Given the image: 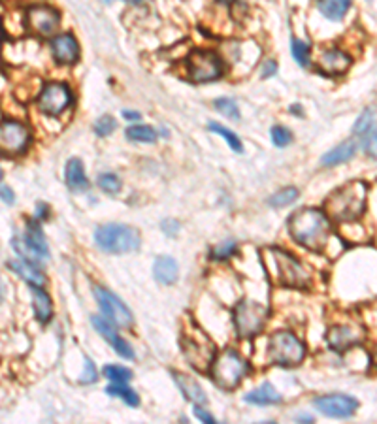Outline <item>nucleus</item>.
Listing matches in <instances>:
<instances>
[{
	"label": "nucleus",
	"mask_w": 377,
	"mask_h": 424,
	"mask_svg": "<svg viewBox=\"0 0 377 424\" xmlns=\"http://www.w3.org/2000/svg\"><path fill=\"white\" fill-rule=\"evenodd\" d=\"M289 232L292 240L300 243L302 248L309 251H323L330 238V219L320 210L304 208L291 215Z\"/></svg>",
	"instance_id": "f257e3e1"
},
{
	"label": "nucleus",
	"mask_w": 377,
	"mask_h": 424,
	"mask_svg": "<svg viewBox=\"0 0 377 424\" xmlns=\"http://www.w3.org/2000/svg\"><path fill=\"white\" fill-rule=\"evenodd\" d=\"M368 187L363 181H349L340 189H336L325 200V213L328 219L336 223H349L358 219L366 208Z\"/></svg>",
	"instance_id": "f03ea898"
},
{
	"label": "nucleus",
	"mask_w": 377,
	"mask_h": 424,
	"mask_svg": "<svg viewBox=\"0 0 377 424\" xmlns=\"http://www.w3.org/2000/svg\"><path fill=\"white\" fill-rule=\"evenodd\" d=\"M264 264H266L270 279L279 287L306 289L312 285L309 270L298 259H294L291 253H287L283 249H268Z\"/></svg>",
	"instance_id": "7ed1b4c3"
},
{
	"label": "nucleus",
	"mask_w": 377,
	"mask_h": 424,
	"mask_svg": "<svg viewBox=\"0 0 377 424\" xmlns=\"http://www.w3.org/2000/svg\"><path fill=\"white\" fill-rule=\"evenodd\" d=\"M94 241L106 253H132L140 248V232L127 225H102L94 230Z\"/></svg>",
	"instance_id": "20e7f679"
},
{
	"label": "nucleus",
	"mask_w": 377,
	"mask_h": 424,
	"mask_svg": "<svg viewBox=\"0 0 377 424\" xmlns=\"http://www.w3.org/2000/svg\"><path fill=\"white\" fill-rule=\"evenodd\" d=\"M249 372V364L234 349H227L212 362V377L217 387L234 390Z\"/></svg>",
	"instance_id": "39448f33"
},
{
	"label": "nucleus",
	"mask_w": 377,
	"mask_h": 424,
	"mask_svg": "<svg viewBox=\"0 0 377 424\" xmlns=\"http://www.w3.org/2000/svg\"><path fill=\"white\" fill-rule=\"evenodd\" d=\"M181 347L192 367H196L198 372H206L212 367V362L215 359V345L214 341L207 338V334L202 332L198 326H187L185 332L181 336Z\"/></svg>",
	"instance_id": "423d86ee"
},
{
	"label": "nucleus",
	"mask_w": 377,
	"mask_h": 424,
	"mask_svg": "<svg viewBox=\"0 0 377 424\" xmlns=\"http://www.w3.org/2000/svg\"><path fill=\"white\" fill-rule=\"evenodd\" d=\"M268 356L274 364H279V366H296L304 361L306 347L294 334L281 330V332L272 334Z\"/></svg>",
	"instance_id": "0eeeda50"
},
{
	"label": "nucleus",
	"mask_w": 377,
	"mask_h": 424,
	"mask_svg": "<svg viewBox=\"0 0 377 424\" xmlns=\"http://www.w3.org/2000/svg\"><path fill=\"white\" fill-rule=\"evenodd\" d=\"M268 310L255 300H242L234 307V326L238 336L243 339L255 338L263 332Z\"/></svg>",
	"instance_id": "6e6552de"
},
{
	"label": "nucleus",
	"mask_w": 377,
	"mask_h": 424,
	"mask_svg": "<svg viewBox=\"0 0 377 424\" xmlns=\"http://www.w3.org/2000/svg\"><path fill=\"white\" fill-rule=\"evenodd\" d=\"M187 74L194 83H210L223 76V59L214 51H192L187 59Z\"/></svg>",
	"instance_id": "1a4fd4ad"
},
{
	"label": "nucleus",
	"mask_w": 377,
	"mask_h": 424,
	"mask_svg": "<svg viewBox=\"0 0 377 424\" xmlns=\"http://www.w3.org/2000/svg\"><path fill=\"white\" fill-rule=\"evenodd\" d=\"M12 245L25 261L34 262V264L38 261H45L50 256V248H48L45 236L40 228V221H29L25 234L21 238L15 236L12 240Z\"/></svg>",
	"instance_id": "9d476101"
},
{
	"label": "nucleus",
	"mask_w": 377,
	"mask_h": 424,
	"mask_svg": "<svg viewBox=\"0 0 377 424\" xmlns=\"http://www.w3.org/2000/svg\"><path fill=\"white\" fill-rule=\"evenodd\" d=\"M30 130L21 121H0V155L17 157L27 151Z\"/></svg>",
	"instance_id": "9b49d317"
},
{
	"label": "nucleus",
	"mask_w": 377,
	"mask_h": 424,
	"mask_svg": "<svg viewBox=\"0 0 377 424\" xmlns=\"http://www.w3.org/2000/svg\"><path fill=\"white\" fill-rule=\"evenodd\" d=\"M72 104L70 87L61 81H50L42 87L40 97H38V108L40 112L51 117H57L64 113Z\"/></svg>",
	"instance_id": "f8f14e48"
},
{
	"label": "nucleus",
	"mask_w": 377,
	"mask_h": 424,
	"mask_svg": "<svg viewBox=\"0 0 377 424\" xmlns=\"http://www.w3.org/2000/svg\"><path fill=\"white\" fill-rule=\"evenodd\" d=\"M94 296L99 300V305L102 313H104V317L112 325L121 326V328H128V326L132 325V313H130V310H128L125 302L117 294L110 292L104 287H94Z\"/></svg>",
	"instance_id": "ddd939ff"
},
{
	"label": "nucleus",
	"mask_w": 377,
	"mask_h": 424,
	"mask_svg": "<svg viewBox=\"0 0 377 424\" xmlns=\"http://www.w3.org/2000/svg\"><path fill=\"white\" fill-rule=\"evenodd\" d=\"M61 25V15L55 8L36 4L27 10V28L34 34L53 36Z\"/></svg>",
	"instance_id": "4468645a"
},
{
	"label": "nucleus",
	"mask_w": 377,
	"mask_h": 424,
	"mask_svg": "<svg viewBox=\"0 0 377 424\" xmlns=\"http://www.w3.org/2000/svg\"><path fill=\"white\" fill-rule=\"evenodd\" d=\"M314 405L325 417L347 418L355 413L356 407H358V402L353 396L347 394H327L315 398Z\"/></svg>",
	"instance_id": "2eb2a0df"
},
{
	"label": "nucleus",
	"mask_w": 377,
	"mask_h": 424,
	"mask_svg": "<svg viewBox=\"0 0 377 424\" xmlns=\"http://www.w3.org/2000/svg\"><path fill=\"white\" fill-rule=\"evenodd\" d=\"M364 339V332L358 326L353 325H338L332 326L327 334V343L332 351L345 353L351 347L358 345Z\"/></svg>",
	"instance_id": "dca6fc26"
},
{
	"label": "nucleus",
	"mask_w": 377,
	"mask_h": 424,
	"mask_svg": "<svg viewBox=\"0 0 377 424\" xmlns=\"http://www.w3.org/2000/svg\"><path fill=\"white\" fill-rule=\"evenodd\" d=\"M51 55L55 59V63L63 66H70L79 61V43L76 36L70 32L57 34L51 40Z\"/></svg>",
	"instance_id": "f3484780"
},
{
	"label": "nucleus",
	"mask_w": 377,
	"mask_h": 424,
	"mask_svg": "<svg viewBox=\"0 0 377 424\" xmlns=\"http://www.w3.org/2000/svg\"><path fill=\"white\" fill-rule=\"evenodd\" d=\"M91 323H93L94 328L99 330L100 336L106 339L110 345L114 347L119 356L128 359V361H130V359H134V351H132V347L128 345L125 339L117 336V332L114 330V325H112L108 319L96 317V315H94V317H91Z\"/></svg>",
	"instance_id": "a211bd4d"
},
{
	"label": "nucleus",
	"mask_w": 377,
	"mask_h": 424,
	"mask_svg": "<svg viewBox=\"0 0 377 424\" xmlns=\"http://www.w3.org/2000/svg\"><path fill=\"white\" fill-rule=\"evenodd\" d=\"M351 66V57L342 50H327L319 57V70L327 76H342Z\"/></svg>",
	"instance_id": "6ab92c4d"
},
{
	"label": "nucleus",
	"mask_w": 377,
	"mask_h": 424,
	"mask_svg": "<svg viewBox=\"0 0 377 424\" xmlns=\"http://www.w3.org/2000/svg\"><path fill=\"white\" fill-rule=\"evenodd\" d=\"M8 268L12 270L15 276L25 279L30 287H42L43 283H45L42 270L38 268L34 262L25 261V259H21V261H10L8 262Z\"/></svg>",
	"instance_id": "aec40b11"
},
{
	"label": "nucleus",
	"mask_w": 377,
	"mask_h": 424,
	"mask_svg": "<svg viewBox=\"0 0 377 424\" xmlns=\"http://www.w3.org/2000/svg\"><path fill=\"white\" fill-rule=\"evenodd\" d=\"M172 375H174V379L178 383L179 390L183 392V396H185L187 400H191L194 405H204V403H207L206 392H204V389H202L192 377H189V375L185 374H179V372H174Z\"/></svg>",
	"instance_id": "412c9836"
},
{
	"label": "nucleus",
	"mask_w": 377,
	"mask_h": 424,
	"mask_svg": "<svg viewBox=\"0 0 377 424\" xmlns=\"http://www.w3.org/2000/svg\"><path fill=\"white\" fill-rule=\"evenodd\" d=\"M64 179H66V185L70 187L72 191H85L87 187H89L85 168H83V163L79 159H70L66 163Z\"/></svg>",
	"instance_id": "4be33fe9"
},
{
	"label": "nucleus",
	"mask_w": 377,
	"mask_h": 424,
	"mask_svg": "<svg viewBox=\"0 0 377 424\" xmlns=\"http://www.w3.org/2000/svg\"><path fill=\"white\" fill-rule=\"evenodd\" d=\"M356 153V141L355 140H347L336 145L334 149H330L328 153L320 157V163L325 166H338V164L349 163Z\"/></svg>",
	"instance_id": "5701e85b"
},
{
	"label": "nucleus",
	"mask_w": 377,
	"mask_h": 424,
	"mask_svg": "<svg viewBox=\"0 0 377 424\" xmlns=\"http://www.w3.org/2000/svg\"><path fill=\"white\" fill-rule=\"evenodd\" d=\"M153 276L159 283L163 285H172L178 279V262L174 261L172 256H159L155 264H153Z\"/></svg>",
	"instance_id": "b1692460"
},
{
	"label": "nucleus",
	"mask_w": 377,
	"mask_h": 424,
	"mask_svg": "<svg viewBox=\"0 0 377 424\" xmlns=\"http://www.w3.org/2000/svg\"><path fill=\"white\" fill-rule=\"evenodd\" d=\"M32 304H34L36 319L42 325L50 323L51 315H53V304H51L50 294L42 287H32Z\"/></svg>",
	"instance_id": "393cba45"
},
{
	"label": "nucleus",
	"mask_w": 377,
	"mask_h": 424,
	"mask_svg": "<svg viewBox=\"0 0 377 424\" xmlns=\"http://www.w3.org/2000/svg\"><path fill=\"white\" fill-rule=\"evenodd\" d=\"M243 400L249 403H255V405H272V403L281 402V394L274 389V385L264 383L261 387H256L255 390H251L249 394H245Z\"/></svg>",
	"instance_id": "a878e982"
},
{
	"label": "nucleus",
	"mask_w": 377,
	"mask_h": 424,
	"mask_svg": "<svg viewBox=\"0 0 377 424\" xmlns=\"http://www.w3.org/2000/svg\"><path fill=\"white\" fill-rule=\"evenodd\" d=\"M319 12L330 21H340L351 8V0H317Z\"/></svg>",
	"instance_id": "bb28decb"
},
{
	"label": "nucleus",
	"mask_w": 377,
	"mask_h": 424,
	"mask_svg": "<svg viewBox=\"0 0 377 424\" xmlns=\"http://www.w3.org/2000/svg\"><path fill=\"white\" fill-rule=\"evenodd\" d=\"M125 136L128 140L140 141V143H153V141H157L159 132L150 125H132L125 130Z\"/></svg>",
	"instance_id": "cd10ccee"
},
{
	"label": "nucleus",
	"mask_w": 377,
	"mask_h": 424,
	"mask_svg": "<svg viewBox=\"0 0 377 424\" xmlns=\"http://www.w3.org/2000/svg\"><path fill=\"white\" fill-rule=\"evenodd\" d=\"M106 392L110 396H117V398H121L123 402L127 403V405H130V407H136V405L140 403L138 394H136L134 390L130 389V387H127V383H114V385H110V387H108Z\"/></svg>",
	"instance_id": "c85d7f7f"
},
{
	"label": "nucleus",
	"mask_w": 377,
	"mask_h": 424,
	"mask_svg": "<svg viewBox=\"0 0 377 424\" xmlns=\"http://www.w3.org/2000/svg\"><path fill=\"white\" fill-rule=\"evenodd\" d=\"M291 53L292 59H294L302 68L309 66V57H312V48H309V43H306L304 40H298V38H292Z\"/></svg>",
	"instance_id": "c756f323"
},
{
	"label": "nucleus",
	"mask_w": 377,
	"mask_h": 424,
	"mask_svg": "<svg viewBox=\"0 0 377 424\" xmlns=\"http://www.w3.org/2000/svg\"><path fill=\"white\" fill-rule=\"evenodd\" d=\"M298 189L296 187H285L281 191H278L276 194H272L268 204L272 208H285V205H291L296 198H298Z\"/></svg>",
	"instance_id": "7c9ffc66"
},
{
	"label": "nucleus",
	"mask_w": 377,
	"mask_h": 424,
	"mask_svg": "<svg viewBox=\"0 0 377 424\" xmlns=\"http://www.w3.org/2000/svg\"><path fill=\"white\" fill-rule=\"evenodd\" d=\"M210 130L212 132H215V134H219L223 140L227 141L228 145H230V149L232 151H236V153H243V145L242 141H240V138L232 132V130H228L227 127H223V125H217V123H212L210 125Z\"/></svg>",
	"instance_id": "2f4dec72"
},
{
	"label": "nucleus",
	"mask_w": 377,
	"mask_h": 424,
	"mask_svg": "<svg viewBox=\"0 0 377 424\" xmlns=\"http://www.w3.org/2000/svg\"><path fill=\"white\" fill-rule=\"evenodd\" d=\"M99 187L106 194H117L121 191V179L114 172H106V174L99 176Z\"/></svg>",
	"instance_id": "473e14b6"
},
{
	"label": "nucleus",
	"mask_w": 377,
	"mask_h": 424,
	"mask_svg": "<svg viewBox=\"0 0 377 424\" xmlns=\"http://www.w3.org/2000/svg\"><path fill=\"white\" fill-rule=\"evenodd\" d=\"M214 106L217 112L223 113V115L228 117V119L232 121L240 119V110H238V106H236V102L232 99H217L214 102Z\"/></svg>",
	"instance_id": "72a5a7b5"
},
{
	"label": "nucleus",
	"mask_w": 377,
	"mask_h": 424,
	"mask_svg": "<svg viewBox=\"0 0 377 424\" xmlns=\"http://www.w3.org/2000/svg\"><path fill=\"white\" fill-rule=\"evenodd\" d=\"M104 375L114 383H128L132 379V372L123 366H106L104 367Z\"/></svg>",
	"instance_id": "f704fd0d"
},
{
	"label": "nucleus",
	"mask_w": 377,
	"mask_h": 424,
	"mask_svg": "<svg viewBox=\"0 0 377 424\" xmlns=\"http://www.w3.org/2000/svg\"><path fill=\"white\" fill-rule=\"evenodd\" d=\"M236 251H238V243L232 240H227L219 243V245L212 251V259H215V261H225V259L234 256Z\"/></svg>",
	"instance_id": "c9c22d12"
},
{
	"label": "nucleus",
	"mask_w": 377,
	"mask_h": 424,
	"mask_svg": "<svg viewBox=\"0 0 377 424\" xmlns=\"http://www.w3.org/2000/svg\"><path fill=\"white\" fill-rule=\"evenodd\" d=\"M272 141L276 148H287L292 141V132L287 127H281V125H276L272 128Z\"/></svg>",
	"instance_id": "e433bc0d"
},
{
	"label": "nucleus",
	"mask_w": 377,
	"mask_h": 424,
	"mask_svg": "<svg viewBox=\"0 0 377 424\" xmlns=\"http://www.w3.org/2000/svg\"><path fill=\"white\" fill-rule=\"evenodd\" d=\"M371 127H374V112H371V110H364V112L360 113V117L355 121L353 132H355L356 136H363L366 134L368 130H371Z\"/></svg>",
	"instance_id": "4c0bfd02"
},
{
	"label": "nucleus",
	"mask_w": 377,
	"mask_h": 424,
	"mask_svg": "<svg viewBox=\"0 0 377 424\" xmlns=\"http://www.w3.org/2000/svg\"><path fill=\"white\" fill-rule=\"evenodd\" d=\"M115 128H117V123H115L112 115H102V117L94 123V132H96V136H100V138L110 136Z\"/></svg>",
	"instance_id": "58836bf2"
},
{
	"label": "nucleus",
	"mask_w": 377,
	"mask_h": 424,
	"mask_svg": "<svg viewBox=\"0 0 377 424\" xmlns=\"http://www.w3.org/2000/svg\"><path fill=\"white\" fill-rule=\"evenodd\" d=\"M363 136H364V140H363L364 153L377 161V130L371 128V130H368V132Z\"/></svg>",
	"instance_id": "ea45409f"
},
{
	"label": "nucleus",
	"mask_w": 377,
	"mask_h": 424,
	"mask_svg": "<svg viewBox=\"0 0 377 424\" xmlns=\"http://www.w3.org/2000/svg\"><path fill=\"white\" fill-rule=\"evenodd\" d=\"M94 379H96V370H94V364L91 362V359H85V372H83V375H81V383L89 385V383H93Z\"/></svg>",
	"instance_id": "a19ab883"
},
{
	"label": "nucleus",
	"mask_w": 377,
	"mask_h": 424,
	"mask_svg": "<svg viewBox=\"0 0 377 424\" xmlns=\"http://www.w3.org/2000/svg\"><path fill=\"white\" fill-rule=\"evenodd\" d=\"M276 72H278V63L276 61H272V59L264 61L263 68H261L263 78H272V76H276Z\"/></svg>",
	"instance_id": "79ce46f5"
},
{
	"label": "nucleus",
	"mask_w": 377,
	"mask_h": 424,
	"mask_svg": "<svg viewBox=\"0 0 377 424\" xmlns=\"http://www.w3.org/2000/svg\"><path fill=\"white\" fill-rule=\"evenodd\" d=\"M163 232L166 236H176L179 232V223L174 219H164L163 221Z\"/></svg>",
	"instance_id": "37998d69"
},
{
	"label": "nucleus",
	"mask_w": 377,
	"mask_h": 424,
	"mask_svg": "<svg viewBox=\"0 0 377 424\" xmlns=\"http://www.w3.org/2000/svg\"><path fill=\"white\" fill-rule=\"evenodd\" d=\"M0 200H2V202H6V204H14L15 202L14 191H12V189H8V187H2V189H0Z\"/></svg>",
	"instance_id": "c03bdc74"
},
{
	"label": "nucleus",
	"mask_w": 377,
	"mask_h": 424,
	"mask_svg": "<svg viewBox=\"0 0 377 424\" xmlns=\"http://www.w3.org/2000/svg\"><path fill=\"white\" fill-rule=\"evenodd\" d=\"M194 415H196V417H198L200 421H202V423H207V424H214L215 423V418L212 417L210 413H206V411L200 410V407H196V410H194Z\"/></svg>",
	"instance_id": "a18cd8bd"
},
{
	"label": "nucleus",
	"mask_w": 377,
	"mask_h": 424,
	"mask_svg": "<svg viewBox=\"0 0 377 424\" xmlns=\"http://www.w3.org/2000/svg\"><path fill=\"white\" fill-rule=\"evenodd\" d=\"M50 217V208L45 204H38V208H36V219H48Z\"/></svg>",
	"instance_id": "49530a36"
},
{
	"label": "nucleus",
	"mask_w": 377,
	"mask_h": 424,
	"mask_svg": "<svg viewBox=\"0 0 377 424\" xmlns=\"http://www.w3.org/2000/svg\"><path fill=\"white\" fill-rule=\"evenodd\" d=\"M123 117H125V119H130V121H140V113L128 112V110H125V112H123Z\"/></svg>",
	"instance_id": "de8ad7c7"
},
{
	"label": "nucleus",
	"mask_w": 377,
	"mask_h": 424,
	"mask_svg": "<svg viewBox=\"0 0 377 424\" xmlns=\"http://www.w3.org/2000/svg\"><path fill=\"white\" fill-rule=\"evenodd\" d=\"M4 294H6V289H4V283L0 279V302L4 300Z\"/></svg>",
	"instance_id": "09e8293b"
},
{
	"label": "nucleus",
	"mask_w": 377,
	"mask_h": 424,
	"mask_svg": "<svg viewBox=\"0 0 377 424\" xmlns=\"http://www.w3.org/2000/svg\"><path fill=\"white\" fill-rule=\"evenodd\" d=\"M125 2H128V4H140L142 0H125Z\"/></svg>",
	"instance_id": "8fccbe9b"
},
{
	"label": "nucleus",
	"mask_w": 377,
	"mask_h": 424,
	"mask_svg": "<svg viewBox=\"0 0 377 424\" xmlns=\"http://www.w3.org/2000/svg\"><path fill=\"white\" fill-rule=\"evenodd\" d=\"M219 2H223V4H230V2H234V0H219Z\"/></svg>",
	"instance_id": "3c124183"
},
{
	"label": "nucleus",
	"mask_w": 377,
	"mask_h": 424,
	"mask_svg": "<svg viewBox=\"0 0 377 424\" xmlns=\"http://www.w3.org/2000/svg\"><path fill=\"white\" fill-rule=\"evenodd\" d=\"M374 362L377 364V347H376V351H374Z\"/></svg>",
	"instance_id": "603ef678"
},
{
	"label": "nucleus",
	"mask_w": 377,
	"mask_h": 424,
	"mask_svg": "<svg viewBox=\"0 0 377 424\" xmlns=\"http://www.w3.org/2000/svg\"><path fill=\"white\" fill-rule=\"evenodd\" d=\"M0 181H2V170H0Z\"/></svg>",
	"instance_id": "864d4df0"
},
{
	"label": "nucleus",
	"mask_w": 377,
	"mask_h": 424,
	"mask_svg": "<svg viewBox=\"0 0 377 424\" xmlns=\"http://www.w3.org/2000/svg\"><path fill=\"white\" fill-rule=\"evenodd\" d=\"M104 2H110V0H104Z\"/></svg>",
	"instance_id": "5fc2aeb1"
}]
</instances>
